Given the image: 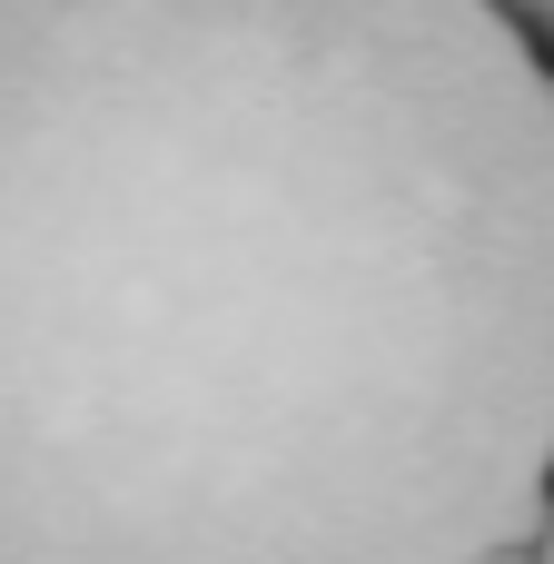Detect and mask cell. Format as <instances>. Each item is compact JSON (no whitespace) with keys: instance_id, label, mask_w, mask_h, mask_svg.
<instances>
[{"instance_id":"obj_1","label":"cell","mask_w":554,"mask_h":564,"mask_svg":"<svg viewBox=\"0 0 554 564\" xmlns=\"http://www.w3.org/2000/svg\"><path fill=\"white\" fill-rule=\"evenodd\" d=\"M545 476L554 69L496 0H0V564H476Z\"/></svg>"},{"instance_id":"obj_2","label":"cell","mask_w":554,"mask_h":564,"mask_svg":"<svg viewBox=\"0 0 554 564\" xmlns=\"http://www.w3.org/2000/svg\"><path fill=\"white\" fill-rule=\"evenodd\" d=\"M496 10H506V20H515L535 50H554V0H496Z\"/></svg>"},{"instance_id":"obj_3","label":"cell","mask_w":554,"mask_h":564,"mask_svg":"<svg viewBox=\"0 0 554 564\" xmlns=\"http://www.w3.org/2000/svg\"><path fill=\"white\" fill-rule=\"evenodd\" d=\"M476 564H545L535 545H496V555H476Z\"/></svg>"},{"instance_id":"obj_4","label":"cell","mask_w":554,"mask_h":564,"mask_svg":"<svg viewBox=\"0 0 554 564\" xmlns=\"http://www.w3.org/2000/svg\"><path fill=\"white\" fill-rule=\"evenodd\" d=\"M535 555H545V564H554V496H545V535H535Z\"/></svg>"}]
</instances>
